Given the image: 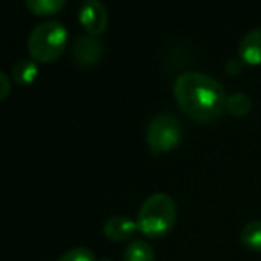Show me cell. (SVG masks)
Segmentation results:
<instances>
[{
    "mask_svg": "<svg viewBox=\"0 0 261 261\" xmlns=\"http://www.w3.org/2000/svg\"><path fill=\"white\" fill-rule=\"evenodd\" d=\"M174 97L181 111L200 123L218 120L227 104L224 86L202 72H185L175 77Z\"/></svg>",
    "mask_w": 261,
    "mask_h": 261,
    "instance_id": "obj_1",
    "label": "cell"
},
{
    "mask_svg": "<svg viewBox=\"0 0 261 261\" xmlns=\"http://www.w3.org/2000/svg\"><path fill=\"white\" fill-rule=\"evenodd\" d=\"M177 220L175 200L167 193H152L138 210V229L149 238H161L174 229Z\"/></svg>",
    "mask_w": 261,
    "mask_h": 261,
    "instance_id": "obj_2",
    "label": "cell"
},
{
    "mask_svg": "<svg viewBox=\"0 0 261 261\" xmlns=\"http://www.w3.org/2000/svg\"><path fill=\"white\" fill-rule=\"evenodd\" d=\"M68 45V31L58 20L41 22L27 38V50L36 63H52L65 52Z\"/></svg>",
    "mask_w": 261,
    "mask_h": 261,
    "instance_id": "obj_3",
    "label": "cell"
},
{
    "mask_svg": "<svg viewBox=\"0 0 261 261\" xmlns=\"http://www.w3.org/2000/svg\"><path fill=\"white\" fill-rule=\"evenodd\" d=\"M149 150L158 156L174 150L182 140V123L174 113L163 111L149 122L145 130Z\"/></svg>",
    "mask_w": 261,
    "mask_h": 261,
    "instance_id": "obj_4",
    "label": "cell"
},
{
    "mask_svg": "<svg viewBox=\"0 0 261 261\" xmlns=\"http://www.w3.org/2000/svg\"><path fill=\"white\" fill-rule=\"evenodd\" d=\"M79 22L90 36H98L108 27V9L100 0H86L79 9Z\"/></svg>",
    "mask_w": 261,
    "mask_h": 261,
    "instance_id": "obj_5",
    "label": "cell"
},
{
    "mask_svg": "<svg viewBox=\"0 0 261 261\" xmlns=\"http://www.w3.org/2000/svg\"><path fill=\"white\" fill-rule=\"evenodd\" d=\"M102 56H104V45L93 36H81L72 45V61L83 68L97 65Z\"/></svg>",
    "mask_w": 261,
    "mask_h": 261,
    "instance_id": "obj_6",
    "label": "cell"
},
{
    "mask_svg": "<svg viewBox=\"0 0 261 261\" xmlns=\"http://www.w3.org/2000/svg\"><path fill=\"white\" fill-rule=\"evenodd\" d=\"M102 231H104L106 238L111 240V242H127L140 229L138 222L133 220V218L125 217V215H113L106 220Z\"/></svg>",
    "mask_w": 261,
    "mask_h": 261,
    "instance_id": "obj_7",
    "label": "cell"
},
{
    "mask_svg": "<svg viewBox=\"0 0 261 261\" xmlns=\"http://www.w3.org/2000/svg\"><path fill=\"white\" fill-rule=\"evenodd\" d=\"M238 58L247 65H261V27L252 29L242 38Z\"/></svg>",
    "mask_w": 261,
    "mask_h": 261,
    "instance_id": "obj_8",
    "label": "cell"
},
{
    "mask_svg": "<svg viewBox=\"0 0 261 261\" xmlns=\"http://www.w3.org/2000/svg\"><path fill=\"white\" fill-rule=\"evenodd\" d=\"M38 72H40V68H38V63L33 58L20 59V61L15 63L11 70L13 83H16L18 86H29L36 81Z\"/></svg>",
    "mask_w": 261,
    "mask_h": 261,
    "instance_id": "obj_9",
    "label": "cell"
},
{
    "mask_svg": "<svg viewBox=\"0 0 261 261\" xmlns=\"http://www.w3.org/2000/svg\"><path fill=\"white\" fill-rule=\"evenodd\" d=\"M123 261H156V252L145 240H133L125 247Z\"/></svg>",
    "mask_w": 261,
    "mask_h": 261,
    "instance_id": "obj_10",
    "label": "cell"
},
{
    "mask_svg": "<svg viewBox=\"0 0 261 261\" xmlns=\"http://www.w3.org/2000/svg\"><path fill=\"white\" fill-rule=\"evenodd\" d=\"M240 242L250 250H261V220L245 224L240 231Z\"/></svg>",
    "mask_w": 261,
    "mask_h": 261,
    "instance_id": "obj_11",
    "label": "cell"
},
{
    "mask_svg": "<svg viewBox=\"0 0 261 261\" xmlns=\"http://www.w3.org/2000/svg\"><path fill=\"white\" fill-rule=\"evenodd\" d=\"M225 109H227L232 116H236V118H242V116H247L250 113V109H252V100H250V97L245 93H231L227 97Z\"/></svg>",
    "mask_w": 261,
    "mask_h": 261,
    "instance_id": "obj_12",
    "label": "cell"
},
{
    "mask_svg": "<svg viewBox=\"0 0 261 261\" xmlns=\"http://www.w3.org/2000/svg\"><path fill=\"white\" fill-rule=\"evenodd\" d=\"M25 6L36 16H52L65 8V0H27Z\"/></svg>",
    "mask_w": 261,
    "mask_h": 261,
    "instance_id": "obj_13",
    "label": "cell"
},
{
    "mask_svg": "<svg viewBox=\"0 0 261 261\" xmlns=\"http://www.w3.org/2000/svg\"><path fill=\"white\" fill-rule=\"evenodd\" d=\"M58 261H97V256L86 247H75L66 250L61 257H58Z\"/></svg>",
    "mask_w": 261,
    "mask_h": 261,
    "instance_id": "obj_14",
    "label": "cell"
},
{
    "mask_svg": "<svg viewBox=\"0 0 261 261\" xmlns=\"http://www.w3.org/2000/svg\"><path fill=\"white\" fill-rule=\"evenodd\" d=\"M0 98L4 100V98H8L9 91H11V79H9V75L6 72H0Z\"/></svg>",
    "mask_w": 261,
    "mask_h": 261,
    "instance_id": "obj_15",
    "label": "cell"
},
{
    "mask_svg": "<svg viewBox=\"0 0 261 261\" xmlns=\"http://www.w3.org/2000/svg\"><path fill=\"white\" fill-rule=\"evenodd\" d=\"M240 61H242V59H231V61L227 63V70H229V73H232V75H236V73L240 72V68H242V65H240Z\"/></svg>",
    "mask_w": 261,
    "mask_h": 261,
    "instance_id": "obj_16",
    "label": "cell"
},
{
    "mask_svg": "<svg viewBox=\"0 0 261 261\" xmlns=\"http://www.w3.org/2000/svg\"><path fill=\"white\" fill-rule=\"evenodd\" d=\"M100 261H111V259H108V257H104V259H100Z\"/></svg>",
    "mask_w": 261,
    "mask_h": 261,
    "instance_id": "obj_17",
    "label": "cell"
}]
</instances>
